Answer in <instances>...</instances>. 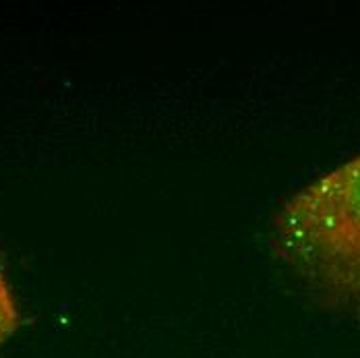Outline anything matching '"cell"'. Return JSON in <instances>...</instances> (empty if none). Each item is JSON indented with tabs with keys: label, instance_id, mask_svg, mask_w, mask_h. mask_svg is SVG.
<instances>
[{
	"label": "cell",
	"instance_id": "cell-2",
	"mask_svg": "<svg viewBox=\"0 0 360 358\" xmlns=\"http://www.w3.org/2000/svg\"><path fill=\"white\" fill-rule=\"evenodd\" d=\"M19 323H21V315H19L17 300L0 271V344L6 342L17 331Z\"/></svg>",
	"mask_w": 360,
	"mask_h": 358
},
{
	"label": "cell",
	"instance_id": "cell-1",
	"mask_svg": "<svg viewBox=\"0 0 360 358\" xmlns=\"http://www.w3.org/2000/svg\"><path fill=\"white\" fill-rule=\"evenodd\" d=\"M271 247L315 302L360 319V153L284 201Z\"/></svg>",
	"mask_w": 360,
	"mask_h": 358
}]
</instances>
